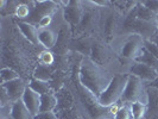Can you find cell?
I'll return each mask as SVG.
<instances>
[{"label":"cell","mask_w":158,"mask_h":119,"mask_svg":"<svg viewBox=\"0 0 158 119\" xmlns=\"http://www.w3.org/2000/svg\"><path fill=\"white\" fill-rule=\"evenodd\" d=\"M144 38L138 33H123L114 42V48L120 60L126 63L135 61L144 50Z\"/></svg>","instance_id":"obj_2"},{"label":"cell","mask_w":158,"mask_h":119,"mask_svg":"<svg viewBox=\"0 0 158 119\" xmlns=\"http://www.w3.org/2000/svg\"><path fill=\"white\" fill-rule=\"evenodd\" d=\"M149 86H151V87H155V88H157V89H158V76H157V79L155 80V81H152Z\"/></svg>","instance_id":"obj_29"},{"label":"cell","mask_w":158,"mask_h":119,"mask_svg":"<svg viewBox=\"0 0 158 119\" xmlns=\"http://www.w3.org/2000/svg\"><path fill=\"white\" fill-rule=\"evenodd\" d=\"M135 17L140 20L144 22H148V23H153L158 25V16H156L151 10L144 6L142 4V1H138L137 2V6L135 8Z\"/></svg>","instance_id":"obj_14"},{"label":"cell","mask_w":158,"mask_h":119,"mask_svg":"<svg viewBox=\"0 0 158 119\" xmlns=\"http://www.w3.org/2000/svg\"><path fill=\"white\" fill-rule=\"evenodd\" d=\"M26 87H27V83L22 78L6 82V83H1V88L5 89V92L7 93L8 98H10L12 104L18 101V100H22Z\"/></svg>","instance_id":"obj_8"},{"label":"cell","mask_w":158,"mask_h":119,"mask_svg":"<svg viewBox=\"0 0 158 119\" xmlns=\"http://www.w3.org/2000/svg\"><path fill=\"white\" fill-rule=\"evenodd\" d=\"M38 40H40V45L44 48V50H50L55 47L57 43V32L52 28L40 29Z\"/></svg>","instance_id":"obj_11"},{"label":"cell","mask_w":158,"mask_h":119,"mask_svg":"<svg viewBox=\"0 0 158 119\" xmlns=\"http://www.w3.org/2000/svg\"><path fill=\"white\" fill-rule=\"evenodd\" d=\"M35 6V1H25V2H19L17 6L15 16L19 18V20H27V18L31 16V12Z\"/></svg>","instance_id":"obj_16"},{"label":"cell","mask_w":158,"mask_h":119,"mask_svg":"<svg viewBox=\"0 0 158 119\" xmlns=\"http://www.w3.org/2000/svg\"><path fill=\"white\" fill-rule=\"evenodd\" d=\"M149 40H150V42H152L155 45H157V47H158V29H157V31L153 33V36H152Z\"/></svg>","instance_id":"obj_28"},{"label":"cell","mask_w":158,"mask_h":119,"mask_svg":"<svg viewBox=\"0 0 158 119\" xmlns=\"http://www.w3.org/2000/svg\"><path fill=\"white\" fill-rule=\"evenodd\" d=\"M148 104H146V114L144 119H158V89L148 86Z\"/></svg>","instance_id":"obj_10"},{"label":"cell","mask_w":158,"mask_h":119,"mask_svg":"<svg viewBox=\"0 0 158 119\" xmlns=\"http://www.w3.org/2000/svg\"><path fill=\"white\" fill-rule=\"evenodd\" d=\"M1 119H8L7 117H1Z\"/></svg>","instance_id":"obj_31"},{"label":"cell","mask_w":158,"mask_h":119,"mask_svg":"<svg viewBox=\"0 0 158 119\" xmlns=\"http://www.w3.org/2000/svg\"><path fill=\"white\" fill-rule=\"evenodd\" d=\"M36 119H60L56 112H45V113H40Z\"/></svg>","instance_id":"obj_27"},{"label":"cell","mask_w":158,"mask_h":119,"mask_svg":"<svg viewBox=\"0 0 158 119\" xmlns=\"http://www.w3.org/2000/svg\"><path fill=\"white\" fill-rule=\"evenodd\" d=\"M51 24H52V15H49V16L43 17L40 19L37 28L38 29H47V28H51Z\"/></svg>","instance_id":"obj_26"},{"label":"cell","mask_w":158,"mask_h":119,"mask_svg":"<svg viewBox=\"0 0 158 119\" xmlns=\"http://www.w3.org/2000/svg\"><path fill=\"white\" fill-rule=\"evenodd\" d=\"M33 78L50 82V80L52 78V68L49 66H44V64H38L33 71Z\"/></svg>","instance_id":"obj_18"},{"label":"cell","mask_w":158,"mask_h":119,"mask_svg":"<svg viewBox=\"0 0 158 119\" xmlns=\"http://www.w3.org/2000/svg\"><path fill=\"white\" fill-rule=\"evenodd\" d=\"M22 100L24 105L26 106V108L31 112V114L35 118L40 113V94L35 92L29 86L25 89Z\"/></svg>","instance_id":"obj_9"},{"label":"cell","mask_w":158,"mask_h":119,"mask_svg":"<svg viewBox=\"0 0 158 119\" xmlns=\"http://www.w3.org/2000/svg\"><path fill=\"white\" fill-rule=\"evenodd\" d=\"M18 28L20 29V31L25 36V38L31 42L33 45H40V40H38V31L40 29L31 23L19 20L18 22Z\"/></svg>","instance_id":"obj_13"},{"label":"cell","mask_w":158,"mask_h":119,"mask_svg":"<svg viewBox=\"0 0 158 119\" xmlns=\"http://www.w3.org/2000/svg\"><path fill=\"white\" fill-rule=\"evenodd\" d=\"M8 119H36L31 114V112L26 108L23 100H18L11 105L8 108Z\"/></svg>","instance_id":"obj_12"},{"label":"cell","mask_w":158,"mask_h":119,"mask_svg":"<svg viewBox=\"0 0 158 119\" xmlns=\"http://www.w3.org/2000/svg\"><path fill=\"white\" fill-rule=\"evenodd\" d=\"M148 83L143 80L135 78L133 75L128 76L126 88L124 91V94L120 103L124 104H133V103H143L148 104Z\"/></svg>","instance_id":"obj_4"},{"label":"cell","mask_w":158,"mask_h":119,"mask_svg":"<svg viewBox=\"0 0 158 119\" xmlns=\"http://www.w3.org/2000/svg\"><path fill=\"white\" fill-rule=\"evenodd\" d=\"M114 119H135L132 116V112L130 108V104H124L120 103L119 105V108L115 116L113 117Z\"/></svg>","instance_id":"obj_22"},{"label":"cell","mask_w":158,"mask_h":119,"mask_svg":"<svg viewBox=\"0 0 158 119\" xmlns=\"http://www.w3.org/2000/svg\"><path fill=\"white\" fill-rule=\"evenodd\" d=\"M27 86L40 95L47 94V93H50V92H51V86H50V82H49V81H42V80L32 78V79L27 82Z\"/></svg>","instance_id":"obj_17"},{"label":"cell","mask_w":158,"mask_h":119,"mask_svg":"<svg viewBox=\"0 0 158 119\" xmlns=\"http://www.w3.org/2000/svg\"><path fill=\"white\" fill-rule=\"evenodd\" d=\"M130 108L135 119H144L146 114V105L143 103L130 104Z\"/></svg>","instance_id":"obj_20"},{"label":"cell","mask_w":158,"mask_h":119,"mask_svg":"<svg viewBox=\"0 0 158 119\" xmlns=\"http://www.w3.org/2000/svg\"><path fill=\"white\" fill-rule=\"evenodd\" d=\"M128 76L130 74L127 73H123V71L115 73L108 87L98 98V101L102 107L110 108L113 105H117L121 101L124 91L126 88L127 81H128Z\"/></svg>","instance_id":"obj_3"},{"label":"cell","mask_w":158,"mask_h":119,"mask_svg":"<svg viewBox=\"0 0 158 119\" xmlns=\"http://www.w3.org/2000/svg\"><path fill=\"white\" fill-rule=\"evenodd\" d=\"M83 1H67L64 7V18L73 28L77 29L83 15Z\"/></svg>","instance_id":"obj_7"},{"label":"cell","mask_w":158,"mask_h":119,"mask_svg":"<svg viewBox=\"0 0 158 119\" xmlns=\"http://www.w3.org/2000/svg\"><path fill=\"white\" fill-rule=\"evenodd\" d=\"M115 73L108 67L96 63L89 56H85L80 63L77 80L79 83L99 98L111 83Z\"/></svg>","instance_id":"obj_1"},{"label":"cell","mask_w":158,"mask_h":119,"mask_svg":"<svg viewBox=\"0 0 158 119\" xmlns=\"http://www.w3.org/2000/svg\"><path fill=\"white\" fill-rule=\"evenodd\" d=\"M40 64L51 67L54 64V62H55V56H54V54L50 50H43L40 55Z\"/></svg>","instance_id":"obj_23"},{"label":"cell","mask_w":158,"mask_h":119,"mask_svg":"<svg viewBox=\"0 0 158 119\" xmlns=\"http://www.w3.org/2000/svg\"><path fill=\"white\" fill-rule=\"evenodd\" d=\"M58 4L60 2H55V1H35L31 16L27 18V20H24V22L31 23L37 26L43 17L55 13L56 8L58 7Z\"/></svg>","instance_id":"obj_6"},{"label":"cell","mask_w":158,"mask_h":119,"mask_svg":"<svg viewBox=\"0 0 158 119\" xmlns=\"http://www.w3.org/2000/svg\"><path fill=\"white\" fill-rule=\"evenodd\" d=\"M126 73L130 74V75H133L138 79L143 80L148 85H150L151 82L155 81L158 76V73L153 68H151V67L144 63H140V62H137V61L130 62L127 64Z\"/></svg>","instance_id":"obj_5"},{"label":"cell","mask_w":158,"mask_h":119,"mask_svg":"<svg viewBox=\"0 0 158 119\" xmlns=\"http://www.w3.org/2000/svg\"><path fill=\"white\" fill-rule=\"evenodd\" d=\"M142 4L151 10L156 16H158V0H143Z\"/></svg>","instance_id":"obj_25"},{"label":"cell","mask_w":158,"mask_h":119,"mask_svg":"<svg viewBox=\"0 0 158 119\" xmlns=\"http://www.w3.org/2000/svg\"><path fill=\"white\" fill-rule=\"evenodd\" d=\"M0 78H1V83H6L10 81H13V80L19 79V74L16 70H13L12 68L10 67H4L1 71H0Z\"/></svg>","instance_id":"obj_21"},{"label":"cell","mask_w":158,"mask_h":119,"mask_svg":"<svg viewBox=\"0 0 158 119\" xmlns=\"http://www.w3.org/2000/svg\"><path fill=\"white\" fill-rule=\"evenodd\" d=\"M58 105L57 95L52 92L40 95V113L45 112H55Z\"/></svg>","instance_id":"obj_15"},{"label":"cell","mask_w":158,"mask_h":119,"mask_svg":"<svg viewBox=\"0 0 158 119\" xmlns=\"http://www.w3.org/2000/svg\"><path fill=\"white\" fill-rule=\"evenodd\" d=\"M105 119H114L113 117H107V118H105Z\"/></svg>","instance_id":"obj_30"},{"label":"cell","mask_w":158,"mask_h":119,"mask_svg":"<svg viewBox=\"0 0 158 119\" xmlns=\"http://www.w3.org/2000/svg\"><path fill=\"white\" fill-rule=\"evenodd\" d=\"M137 62H140V63H144L146 64V66H149V67H151V68H153L158 73V60L155 57V56H152L148 51V50H143L142 54L139 55V57L135 60Z\"/></svg>","instance_id":"obj_19"},{"label":"cell","mask_w":158,"mask_h":119,"mask_svg":"<svg viewBox=\"0 0 158 119\" xmlns=\"http://www.w3.org/2000/svg\"><path fill=\"white\" fill-rule=\"evenodd\" d=\"M144 49L148 50L152 56H155L156 58L158 60V47L155 45L152 42H150L149 40H144Z\"/></svg>","instance_id":"obj_24"}]
</instances>
